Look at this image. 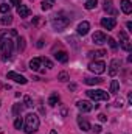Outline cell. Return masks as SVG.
Returning a JSON list of instances; mask_svg holds the SVG:
<instances>
[{"label":"cell","mask_w":132,"mask_h":134,"mask_svg":"<svg viewBox=\"0 0 132 134\" xmlns=\"http://www.w3.org/2000/svg\"><path fill=\"white\" fill-rule=\"evenodd\" d=\"M120 37L123 39V42H124V41H129V39H128V36H126V33H124V31H120Z\"/></svg>","instance_id":"cell-35"},{"label":"cell","mask_w":132,"mask_h":134,"mask_svg":"<svg viewBox=\"0 0 132 134\" xmlns=\"http://www.w3.org/2000/svg\"><path fill=\"white\" fill-rule=\"evenodd\" d=\"M51 6H53V0H44V2H42V9H44V11L50 9Z\"/></svg>","instance_id":"cell-25"},{"label":"cell","mask_w":132,"mask_h":134,"mask_svg":"<svg viewBox=\"0 0 132 134\" xmlns=\"http://www.w3.org/2000/svg\"><path fill=\"white\" fill-rule=\"evenodd\" d=\"M76 106H78V109H79L81 112H90V111L95 108L93 103H90V101H87V100H79L76 103Z\"/></svg>","instance_id":"cell-7"},{"label":"cell","mask_w":132,"mask_h":134,"mask_svg":"<svg viewBox=\"0 0 132 134\" xmlns=\"http://www.w3.org/2000/svg\"><path fill=\"white\" fill-rule=\"evenodd\" d=\"M97 5H98V0H87L86 2V9H93V8H97Z\"/></svg>","instance_id":"cell-24"},{"label":"cell","mask_w":132,"mask_h":134,"mask_svg":"<svg viewBox=\"0 0 132 134\" xmlns=\"http://www.w3.org/2000/svg\"><path fill=\"white\" fill-rule=\"evenodd\" d=\"M76 30H78V34H81V36H86V34L89 33V30H90V24L84 20V22H81V24L78 25V28H76Z\"/></svg>","instance_id":"cell-10"},{"label":"cell","mask_w":132,"mask_h":134,"mask_svg":"<svg viewBox=\"0 0 132 134\" xmlns=\"http://www.w3.org/2000/svg\"><path fill=\"white\" fill-rule=\"evenodd\" d=\"M103 8L110 14H117V11L112 8V0H103Z\"/></svg>","instance_id":"cell-16"},{"label":"cell","mask_w":132,"mask_h":134,"mask_svg":"<svg viewBox=\"0 0 132 134\" xmlns=\"http://www.w3.org/2000/svg\"><path fill=\"white\" fill-rule=\"evenodd\" d=\"M9 24H13V17H11L9 14L0 17V25H9Z\"/></svg>","instance_id":"cell-21"},{"label":"cell","mask_w":132,"mask_h":134,"mask_svg":"<svg viewBox=\"0 0 132 134\" xmlns=\"http://www.w3.org/2000/svg\"><path fill=\"white\" fill-rule=\"evenodd\" d=\"M50 134H58V133H56L55 130H51V131H50Z\"/></svg>","instance_id":"cell-42"},{"label":"cell","mask_w":132,"mask_h":134,"mask_svg":"<svg viewBox=\"0 0 132 134\" xmlns=\"http://www.w3.org/2000/svg\"><path fill=\"white\" fill-rule=\"evenodd\" d=\"M22 109H23V106H20V104H14V108H13V114H14L16 117H19V114L22 112Z\"/></svg>","instance_id":"cell-26"},{"label":"cell","mask_w":132,"mask_h":134,"mask_svg":"<svg viewBox=\"0 0 132 134\" xmlns=\"http://www.w3.org/2000/svg\"><path fill=\"white\" fill-rule=\"evenodd\" d=\"M118 69H120V61H118V59H112L110 69H109V75H110V76H115V75L118 73Z\"/></svg>","instance_id":"cell-12"},{"label":"cell","mask_w":132,"mask_h":134,"mask_svg":"<svg viewBox=\"0 0 132 134\" xmlns=\"http://www.w3.org/2000/svg\"><path fill=\"white\" fill-rule=\"evenodd\" d=\"M89 70L93 72V73H104V72H106V64H104L103 61L90 63V64H89Z\"/></svg>","instance_id":"cell-5"},{"label":"cell","mask_w":132,"mask_h":134,"mask_svg":"<svg viewBox=\"0 0 132 134\" xmlns=\"http://www.w3.org/2000/svg\"><path fill=\"white\" fill-rule=\"evenodd\" d=\"M23 106H25V108H33V100H31V97L27 95V97L23 98Z\"/></svg>","instance_id":"cell-29"},{"label":"cell","mask_w":132,"mask_h":134,"mask_svg":"<svg viewBox=\"0 0 132 134\" xmlns=\"http://www.w3.org/2000/svg\"><path fill=\"white\" fill-rule=\"evenodd\" d=\"M9 2H11L13 5H17V6H19V5L22 3V0H9Z\"/></svg>","instance_id":"cell-37"},{"label":"cell","mask_w":132,"mask_h":134,"mask_svg":"<svg viewBox=\"0 0 132 134\" xmlns=\"http://www.w3.org/2000/svg\"><path fill=\"white\" fill-rule=\"evenodd\" d=\"M17 50L19 52L25 50V37H17Z\"/></svg>","instance_id":"cell-23"},{"label":"cell","mask_w":132,"mask_h":134,"mask_svg":"<svg viewBox=\"0 0 132 134\" xmlns=\"http://www.w3.org/2000/svg\"><path fill=\"white\" fill-rule=\"evenodd\" d=\"M6 78H8V80H13V81H16V83H20V84H27V83H28V80H27L23 75H19L17 72H8V73H6Z\"/></svg>","instance_id":"cell-6"},{"label":"cell","mask_w":132,"mask_h":134,"mask_svg":"<svg viewBox=\"0 0 132 134\" xmlns=\"http://www.w3.org/2000/svg\"><path fill=\"white\" fill-rule=\"evenodd\" d=\"M106 55V52L104 50H97V52H89V58H101V56H104Z\"/></svg>","instance_id":"cell-19"},{"label":"cell","mask_w":132,"mask_h":134,"mask_svg":"<svg viewBox=\"0 0 132 134\" xmlns=\"http://www.w3.org/2000/svg\"><path fill=\"white\" fill-rule=\"evenodd\" d=\"M115 25H117V20L113 17H104V19H101V27L104 30H113Z\"/></svg>","instance_id":"cell-8"},{"label":"cell","mask_w":132,"mask_h":134,"mask_svg":"<svg viewBox=\"0 0 132 134\" xmlns=\"http://www.w3.org/2000/svg\"><path fill=\"white\" fill-rule=\"evenodd\" d=\"M22 126H23V120H22L20 117H17V119L14 120V128H16V130H20Z\"/></svg>","instance_id":"cell-28"},{"label":"cell","mask_w":132,"mask_h":134,"mask_svg":"<svg viewBox=\"0 0 132 134\" xmlns=\"http://www.w3.org/2000/svg\"><path fill=\"white\" fill-rule=\"evenodd\" d=\"M42 45H44V41H42V39H40V41H39V42H37V47H39V48H40V47H42Z\"/></svg>","instance_id":"cell-40"},{"label":"cell","mask_w":132,"mask_h":134,"mask_svg":"<svg viewBox=\"0 0 132 134\" xmlns=\"http://www.w3.org/2000/svg\"><path fill=\"white\" fill-rule=\"evenodd\" d=\"M86 94H87V97L89 98H92L93 101H107L110 97H109V94L106 92V91H101V89H89V91H86Z\"/></svg>","instance_id":"cell-4"},{"label":"cell","mask_w":132,"mask_h":134,"mask_svg":"<svg viewBox=\"0 0 132 134\" xmlns=\"http://www.w3.org/2000/svg\"><path fill=\"white\" fill-rule=\"evenodd\" d=\"M13 37H19V34L16 30H6V31H0V52H2V61H9L11 55L14 52V42Z\"/></svg>","instance_id":"cell-1"},{"label":"cell","mask_w":132,"mask_h":134,"mask_svg":"<svg viewBox=\"0 0 132 134\" xmlns=\"http://www.w3.org/2000/svg\"><path fill=\"white\" fill-rule=\"evenodd\" d=\"M30 69L31 70H40V58H33L30 61Z\"/></svg>","instance_id":"cell-17"},{"label":"cell","mask_w":132,"mask_h":134,"mask_svg":"<svg viewBox=\"0 0 132 134\" xmlns=\"http://www.w3.org/2000/svg\"><path fill=\"white\" fill-rule=\"evenodd\" d=\"M40 64H45L48 69H51V67H53V63H51L48 58H40Z\"/></svg>","instance_id":"cell-30"},{"label":"cell","mask_w":132,"mask_h":134,"mask_svg":"<svg viewBox=\"0 0 132 134\" xmlns=\"http://www.w3.org/2000/svg\"><path fill=\"white\" fill-rule=\"evenodd\" d=\"M78 125H79V128L82 130V131H90V123L82 117V115H78Z\"/></svg>","instance_id":"cell-11"},{"label":"cell","mask_w":132,"mask_h":134,"mask_svg":"<svg viewBox=\"0 0 132 134\" xmlns=\"http://www.w3.org/2000/svg\"><path fill=\"white\" fill-rule=\"evenodd\" d=\"M84 83H86V84H89V86H95V84H101V83H103V80H101V78H86V80H84Z\"/></svg>","instance_id":"cell-18"},{"label":"cell","mask_w":132,"mask_h":134,"mask_svg":"<svg viewBox=\"0 0 132 134\" xmlns=\"http://www.w3.org/2000/svg\"><path fill=\"white\" fill-rule=\"evenodd\" d=\"M58 101H59V95H58V92H55V94H51V97H50V100H48V104H50V106H56Z\"/></svg>","instance_id":"cell-22"},{"label":"cell","mask_w":132,"mask_h":134,"mask_svg":"<svg viewBox=\"0 0 132 134\" xmlns=\"http://www.w3.org/2000/svg\"><path fill=\"white\" fill-rule=\"evenodd\" d=\"M0 103H2V101H0Z\"/></svg>","instance_id":"cell-43"},{"label":"cell","mask_w":132,"mask_h":134,"mask_svg":"<svg viewBox=\"0 0 132 134\" xmlns=\"http://www.w3.org/2000/svg\"><path fill=\"white\" fill-rule=\"evenodd\" d=\"M115 106H117V108H121V106H123V101H121V100H117V101H115Z\"/></svg>","instance_id":"cell-38"},{"label":"cell","mask_w":132,"mask_h":134,"mask_svg":"<svg viewBox=\"0 0 132 134\" xmlns=\"http://www.w3.org/2000/svg\"><path fill=\"white\" fill-rule=\"evenodd\" d=\"M106 42H109V45H110L112 48H117V42H115V39H113V37H107V39H106Z\"/></svg>","instance_id":"cell-32"},{"label":"cell","mask_w":132,"mask_h":134,"mask_svg":"<svg viewBox=\"0 0 132 134\" xmlns=\"http://www.w3.org/2000/svg\"><path fill=\"white\" fill-rule=\"evenodd\" d=\"M70 22H71L70 17H62L59 14V16H55V19L51 20V25H53V28L56 31H62V30H65L67 27L70 25Z\"/></svg>","instance_id":"cell-3"},{"label":"cell","mask_w":132,"mask_h":134,"mask_svg":"<svg viewBox=\"0 0 132 134\" xmlns=\"http://www.w3.org/2000/svg\"><path fill=\"white\" fill-rule=\"evenodd\" d=\"M0 13H3V14L9 13V5H6V3H2V5H0Z\"/></svg>","instance_id":"cell-31"},{"label":"cell","mask_w":132,"mask_h":134,"mask_svg":"<svg viewBox=\"0 0 132 134\" xmlns=\"http://www.w3.org/2000/svg\"><path fill=\"white\" fill-rule=\"evenodd\" d=\"M106 39H107V36L103 33V31H95L93 36H92V41H93L95 44H98V45L104 44V42H106Z\"/></svg>","instance_id":"cell-9"},{"label":"cell","mask_w":132,"mask_h":134,"mask_svg":"<svg viewBox=\"0 0 132 134\" xmlns=\"http://www.w3.org/2000/svg\"><path fill=\"white\" fill-rule=\"evenodd\" d=\"M90 130H92V131H93L95 134H99L101 131H103V128H101L99 125H95V126H93V128H90Z\"/></svg>","instance_id":"cell-34"},{"label":"cell","mask_w":132,"mask_h":134,"mask_svg":"<svg viewBox=\"0 0 132 134\" xmlns=\"http://www.w3.org/2000/svg\"><path fill=\"white\" fill-rule=\"evenodd\" d=\"M98 119L101 120V122H107V117H106L104 114H99V115H98Z\"/></svg>","instance_id":"cell-36"},{"label":"cell","mask_w":132,"mask_h":134,"mask_svg":"<svg viewBox=\"0 0 132 134\" xmlns=\"http://www.w3.org/2000/svg\"><path fill=\"white\" fill-rule=\"evenodd\" d=\"M68 89H71V91H75V89H76V84H70V86H68Z\"/></svg>","instance_id":"cell-41"},{"label":"cell","mask_w":132,"mask_h":134,"mask_svg":"<svg viewBox=\"0 0 132 134\" xmlns=\"http://www.w3.org/2000/svg\"><path fill=\"white\" fill-rule=\"evenodd\" d=\"M121 47H123L126 52H129V50H131V44H129V41H124V42L121 44Z\"/></svg>","instance_id":"cell-33"},{"label":"cell","mask_w":132,"mask_h":134,"mask_svg":"<svg viewBox=\"0 0 132 134\" xmlns=\"http://www.w3.org/2000/svg\"><path fill=\"white\" fill-rule=\"evenodd\" d=\"M58 80H59V81H62V83L68 81V80H70V78H68V73H67V72H61V73L58 75Z\"/></svg>","instance_id":"cell-27"},{"label":"cell","mask_w":132,"mask_h":134,"mask_svg":"<svg viewBox=\"0 0 132 134\" xmlns=\"http://www.w3.org/2000/svg\"><path fill=\"white\" fill-rule=\"evenodd\" d=\"M17 13H19V16H20V17H28V16H30V13H31V9H30L28 6H25V5H22V3H20V5L17 6Z\"/></svg>","instance_id":"cell-13"},{"label":"cell","mask_w":132,"mask_h":134,"mask_svg":"<svg viewBox=\"0 0 132 134\" xmlns=\"http://www.w3.org/2000/svg\"><path fill=\"white\" fill-rule=\"evenodd\" d=\"M121 11L124 13V14H131L132 13V3L129 0H121Z\"/></svg>","instance_id":"cell-14"},{"label":"cell","mask_w":132,"mask_h":134,"mask_svg":"<svg viewBox=\"0 0 132 134\" xmlns=\"http://www.w3.org/2000/svg\"><path fill=\"white\" fill-rule=\"evenodd\" d=\"M126 27H128V30H129V31H132V24H131V22H128V24H126Z\"/></svg>","instance_id":"cell-39"},{"label":"cell","mask_w":132,"mask_h":134,"mask_svg":"<svg viewBox=\"0 0 132 134\" xmlns=\"http://www.w3.org/2000/svg\"><path fill=\"white\" fill-rule=\"evenodd\" d=\"M55 58H56L59 63H67V61H68V55H67V52H64V50L56 52V53H55Z\"/></svg>","instance_id":"cell-15"},{"label":"cell","mask_w":132,"mask_h":134,"mask_svg":"<svg viewBox=\"0 0 132 134\" xmlns=\"http://www.w3.org/2000/svg\"><path fill=\"white\" fill-rule=\"evenodd\" d=\"M118 91H120V83H118L117 80H113V81L110 83V92H112V94H118Z\"/></svg>","instance_id":"cell-20"},{"label":"cell","mask_w":132,"mask_h":134,"mask_svg":"<svg viewBox=\"0 0 132 134\" xmlns=\"http://www.w3.org/2000/svg\"><path fill=\"white\" fill-rule=\"evenodd\" d=\"M25 133L27 134H33L37 131V128H39V117L36 115V114H27L25 115Z\"/></svg>","instance_id":"cell-2"}]
</instances>
